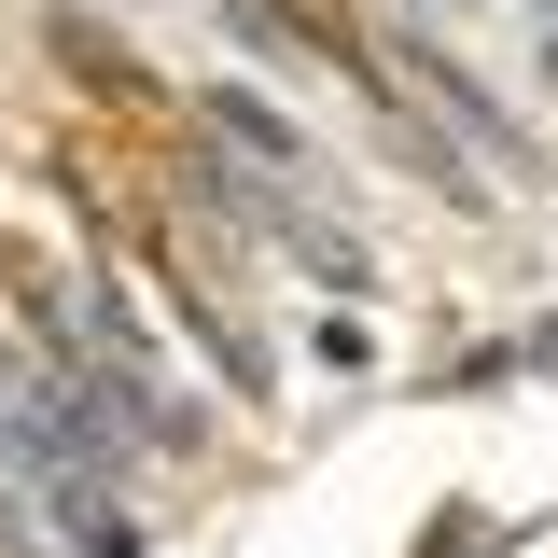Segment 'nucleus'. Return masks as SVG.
<instances>
[{"label": "nucleus", "instance_id": "f257e3e1", "mask_svg": "<svg viewBox=\"0 0 558 558\" xmlns=\"http://www.w3.org/2000/svg\"><path fill=\"white\" fill-rule=\"evenodd\" d=\"M391 70H405V84H433V98H447V112H461V126H475L488 154H502V168H545V140L517 126V112H502V98H488L475 70L447 57V43H433V28H391Z\"/></svg>", "mask_w": 558, "mask_h": 558}]
</instances>
